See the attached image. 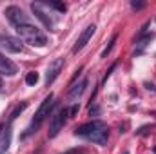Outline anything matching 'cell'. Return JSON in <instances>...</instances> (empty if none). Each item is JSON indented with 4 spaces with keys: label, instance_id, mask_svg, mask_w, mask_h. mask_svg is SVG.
<instances>
[{
    "label": "cell",
    "instance_id": "ffe728a7",
    "mask_svg": "<svg viewBox=\"0 0 156 154\" xmlns=\"http://www.w3.org/2000/svg\"><path fill=\"white\" fill-rule=\"evenodd\" d=\"M83 151L82 149H71V151H67V152H64V154H82Z\"/></svg>",
    "mask_w": 156,
    "mask_h": 154
},
{
    "label": "cell",
    "instance_id": "52a82bcc",
    "mask_svg": "<svg viewBox=\"0 0 156 154\" xmlns=\"http://www.w3.org/2000/svg\"><path fill=\"white\" fill-rule=\"evenodd\" d=\"M62 67H64V58H55V60L49 64V67H47V75H45V83H47V87L56 80V76H58L60 71H62Z\"/></svg>",
    "mask_w": 156,
    "mask_h": 154
},
{
    "label": "cell",
    "instance_id": "2e32d148",
    "mask_svg": "<svg viewBox=\"0 0 156 154\" xmlns=\"http://www.w3.org/2000/svg\"><path fill=\"white\" fill-rule=\"evenodd\" d=\"M26 107H27V102H22L20 105H16V107H15V111L11 113V116H9V118H11V120H15L16 116H18L20 113H22V111H24V109H26Z\"/></svg>",
    "mask_w": 156,
    "mask_h": 154
},
{
    "label": "cell",
    "instance_id": "5bb4252c",
    "mask_svg": "<svg viewBox=\"0 0 156 154\" xmlns=\"http://www.w3.org/2000/svg\"><path fill=\"white\" fill-rule=\"evenodd\" d=\"M26 83H27V85H31V87H33V85H37V83H38V73H37V71L27 73V75H26Z\"/></svg>",
    "mask_w": 156,
    "mask_h": 154
},
{
    "label": "cell",
    "instance_id": "ac0fdd59",
    "mask_svg": "<svg viewBox=\"0 0 156 154\" xmlns=\"http://www.w3.org/2000/svg\"><path fill=\"white\" fill-rule=\"evenodd\" d=\"M131 7H133V9H144V7H145V2H136V0H133V2H131Z\"/></svg>",
    "mask_w": 156,
    "mask_h": 154
},
{
    "label": "cell",
    "instance_id": "9c48e42d",
    "mask_svg": "<svg viewBox=\"0 0 156 154\" xmlns=\"http://www.w3.org/2000/svg\"><path fill=\"white\" fill-rule=\"evenodd\" d=\"M31 11L35 13V16L38 18V20H42V24L45 26V27H49V29H53V20H51V16H47V13L45 11H42V4H38V2H33L31 4Z\"/></svg>",
    "mask_w": 156,
    "mask_h": 154
},
{
    "label": "cell",
    "instance_id": "277c9868",
    "mask_svg": "<svg viewBox=\"0 0 156 154\" xmlns=\"http://www.w3.org/2000/svg\"><path fill=\"white\" fill-rule=\"evenodd\" d=\"M67 116H69V109H66V107H62L58 113H55V114L51 116V123H49V138H55V136L60 132V129L64 127Z\"/></svg>",
    "mask_w": 156,
    "mask_h": 154
},
{
    "label": "cell",
    "instance_id": "4fadbf2b",
    "mask_svg": "<svg viewBox=\"0 0 156 154\" xmlns=\"http://www.w3.org/2000/svg\"><path fill=\"white\" fill-rule=\"evenodd\" d=\"M118 40V35H113V38L109 40V44L105 45V49L102 51V54H100V58H107V54L111 53V49H113V45H115V42Z\"/></svg>",
    "mask_w": 156,
    "mask_h": 154
},
{
    "label": "cell",
    "instance_id": "7a4b0ae2",
    "mask_svg": "<svg viewBox=\"0 0 156 154\" xmlns=\"http://www.w3.org/2000/svg\"><path fill=\"white\" fill-rule=\"evenodd\" d=\"M16 33L20 40H26L27 44L31 45H37V47H44L47 44V38L45 35L40 31L37 26H31V24H24V26H18L16 27Z\"/></svg>",
    "mask_w": 156,
    "mask_h": 154
},
{
    "label": "cell",
    "instance_id": "5b68a950",
    "mask_svg": "<svg viewBox=\"0 0 156 154\" xmlns=\"http://www.w3.org/2000/svg\"><path fill=\"white\" fill-rule=\"evenodd\" d=\"M4 15H5V18H7L15 27L24 26V24H29V22H27V15H24V11H22L18 5H9V7H5Z\"/></svg>",
    "mask_w": 156,
    "mask_h": 154
},
{
    "label": "cell",
    "instance_id": "8fae6325",
    "mask_svg": "<svg viewBox=\"0 0 156 154\" xmlns=\"http://www.w3.org/2000/svg\"><path fill=\"white\" fill-rule=\"evenodd\" d=\"M11 136H13L11 127H5V132L2 134V140H0V154H4L9 149V145H11Z\"/></svg>",
    "mask_w": 156,
    "mask_h": 154
},
{
    "label": "cell",
    "instance_id": "7402d4cb",
    "mask_svg": "<svg viewBox=\"0 0 156 154\" xmlns=\"http://www.w3.org/2000/svg\"><path fill=\"white\" fill-rule=\"evenodd\" d=\"M145 87H147L149 91H154V93H156V87L153 85V83H149V82H147V83H145Z\"/></svg>",
    "mask_w": 156,
    "mask_h": 154
},
{
    "label": "cell",
    "instance_id": "484cf974",
    "mask_svg": "<svg viewBox=\"0 0 156 154\" xmlns=\"http://www.w3.org/2000/svg\"><path fill=\"white\" fill-rule=\"evenodd\" d=\"M154 152H156V149H154Z\"/></svg>",
    "mask_w": 156,
    "mask_h": 154
},
{
    "label": "cell",
    "instance_id": "d4e9b609",
    "mask_svg": "<svg viewBox=\"0 0 156 154\" xmlns=\"http://www.w3.org/2000/svg\"><path fill=\"white\" fill-rule=\"evenodd\" d=\"M123 154H129V152H127V151H125V152H123Z\"/></svg>",
    "mask_w": 156,
    "mask_h": 154
},
{
    "label": "cell",
    "instance_id": "30bf717a",
    "mask_svg": "<svg viewBox=\"0 0 156 154\" xmlns=\"http://www.w3.org/2000/svg\"><path fill=\"white\" fill-rule=\"evenodd\" d=\"M16 65L9 60V58H5L4 54H0V75H5V76H15L16 75Z\"/></svg>",
    "mask_w": 156,
    "mask_h": 154
},
{
    "label": "cell",
    "instance_id": "ba28073f",
    "mask_svg": "<svg viewBox=\"0 0 156 154\" xmlns=\"http://www.w3.org/2000/svg\"><path fill=\"white\" fill-rule=\"evenodd\" d=\"M94 31H96V26L94 24H89L82 33H80V37H78L76 44H75V47H73V53H78V51H82L83 47H85V44L91 40V37L94 35Z\"/></svg>",
    "mask_w": 156,
    "mask_h": 154
},
{
    "label": "cell",
    "instance_id": "44dd1931",
    "mask_svg": "<svg viewBox=\"0 0 156 154\" xmlns=\"http://www.w3.org/2000/svg\"><path fill=\"white\" fill-rule=\"evenodd\" d=\"M78 113V105H73L71 109H69V116H75Z\"/></svg>",
    "mask_w": 156,
    "mask_h": 154
},
{
    "label": "cell",
    "instance_id": "6da1fadb",
    "mask_svg": "<svg viewBox=\"0 0 156 154\" xmlns=\"http://www.w3.org/2000/svg\"><path fill=\"white\" fill-rule=\"evenodd\" d=\"M75 134L80 138L89 140V142H94L98 145H105L109 140V127H107V123H104L100 120H93V121L80 125L75 131Z\"/></svg>",
    "mask_w": 156,
    "mask_h": 154
},
{
    "label": "cell",
    "instance_id": "603a6c76",
    "mask_svg": "<svg viewBox=\"0 0 156 154\" xmlns=\"http://www.w3.org/2000/svg\"><path fill=\"white\" fill-rule=\"evenodd\" d=\"M0 91H2V75H0Z\"/></svg>",
    "mask_w": 156,
    "mask_h": 154
},
{
    "label": "cell",
    "instance_id": "8992f818",
    "mask_svg": "<svg viewBox=\"0 0 156 154\" xmlns=\"http://www.w3.org/2000/svg\"><path fill=\"white\" fill-rule=\"evenodd\" d=\"M0 49L7 51V53H22L24 44L20 38H13L7 35H0Z\"/></svg>",
    "mask_w": 156,
    "mask_h": 154
},
{
    "label": "cell",
    "instance_id": "e0dca14e",
    "mask_svg": "<svg viewBox=\"0 0 156 154\" xmlns=\"http://www.w3.org/2000/svg\"><path fill=\"white\" fill-rule=\"evenodd\" d=\"M153 37H154V35L151 33V35H147V37H144V38H140V40H138V45H140V47H144V45H147V42H151V38H153Z\"/></svg>",
    "mask_w": 156,
    "mask_h": 154
},
{
    "label": "cell",
    "instance_id": "3957f363",
    "mask_svg": "<svg viewBox=\"0 0 156 154\" xmlns=\"http://www.w3.org/2000/svg\"><path fill=\"white\" fill-rule=\"evenodd\" d=\"M53 103H55V102H53V94L49 93V94L44 98V102H42V105L38 107V111L35 113L33 123H31V127L27 129V132H26V134H31V132H35L40 125H42V121H44L47 116L51 114V107H53Z\"/></svg>",
    "mask_w": 156,
    "mask_h": 154
},
{
    "label": "cell",
    "instance_id": "d6986e66",
    "mask_svg": "<svg viewBox=\"0 0 156 154\" xmlns=\"http://www.w3.org/2000/svg\"><path fill=\"white\" fill-rule=\"evenodd\" d=\"M151 127H153V125H144L142 129H138V131H136V134H144V132H145L147 129H151Z\"/></svg>",
    "mask_w": 156,
    "mask_h": 154
},
{
    "label": "cell",
    "instance_id": "7c38bea8",
    "mask_svg": "<svg viewBox=\"0 0 156 154\" xmlns=\"http://www.w3.org/2000/svg\"><path fill=\"white\" fill-rule=\"evenodd\" d=\"M87 83H89V82H87V80L83 78V80H82V82H80L78 85H75V87H73V89L69 91V98H71V100H76L78 96H80V94H82V93L85 91V87H87Z\"/></svg>",
    "mask_w": 156,
    "mask_h": 154
},
{
    "label": "cell",
    "instance_id": "9a60e30c",
    "mask_svg": "<svg viewBox=\"0 0 156 154\" xmlns=\"http://www.w3.org/2000/svg\"><path fill=\"white\" fill-rule=\"evenodd\" d=\"M45 5H47V7L56 9L58 13H64V11L67 9V5H66V4H62V2H45Z\"/></svg>",
    "mask_w": 156,
    "mask_h": 154
},
{
    "label": "cell",
    "instance_id": "cb8c5ba5",
    "mask_svg": "<svg viewBox=\"0 0 156 154\" xmlns=\"http://www.w3.org/2000/svg\"><path fill=\"white\" fill-rule=\"evenodd\" d=\"M2 129H4V125H2V123H0V132H2Z\"/></svg>",
    "mask_w": 156,
    "mask_h": 154
}]
</instances>
